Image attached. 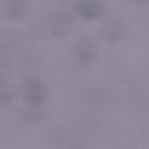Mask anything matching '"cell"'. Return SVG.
Returning <instances> with one entry per match:
<instances>
[{
	"mask_svg": "<svg viewBox=\"0 0 149 149\" xmlns=\"http://www.w3.org/2000/svg\"><path fill=\"white\" fill-rule=\"evenodd\" d=\"M24 95L30 104L37 105L45 97V87L40 80L31 79L24 85Z\"/></svg>",
	"mask_w": 149,
	"mask_h": 149,
	"instance_id": "cell-1",
	"label": "cell"
},
{
	"mask_svg": "<svg viewBox=\"0 0 149 149\" xmlns=\"http://www.w3.org/2000/svg\"><path fill=\"white\" fill-rule=\"evenodd\" d=\"M78 12L85 17H95L102 10L101 0H79L77 5Z\"/></svg>",
	"mask_w": 149,
	"mask_h": 149,
	"instance_id": "cell-2",
	"label": "cell"
},
{
	"mask_svg": "<svg viewBox=\"0 0 149 149\" xmlns=\"http://www.w3.org/2000/svg\"><path fill=\"white\" fill-rule=\"evenodd\" d=\"M76 54L83 61L91 59L94 55V45L88 40H80L76 44Z\"/></svg>",
	"mask_w": 149,
	"mask_h": 149,
	"instance_id": "cell-3",
	"label": "cell"
},
{
	"mask_svg": "<svg viewBox=\"0 0 149 149\" xmlns=\"http://www.w3.org/2000/svg\"><path fill=\"white\" fill-rule=\"evenodd\" d=\"M26 0H6L3 5V9L7 15L10 16H20L26 10Z\"/></svg>",
	"mask_w": 149,
	"mask_h": 149,
	"instance_id": "cell-4",
	"label": "cell"
},
{
	"mask_svg": "<svg viewBox=\"0 0 149 149\" xmlns=\"http://www.w3.org/2000/svg\"><path fill=\"white\" fill-rule=\"evenodd\" d=\"M121 23L119 21H109L106 26H105V34L112 38V37H118L121 34Z\"/></svg>",
	"mask_w": 149,
	"mask_h": 149,
	"instance_id": "cell-5",
	"label": "cell"
},
{
	"mask_svg": "<svg viewBox=\"0 0 149 149\" xmlns=\"http://www.w3.org/2000/svg\"><path fill=\"white\" fill-rule=\"evenodd\" d=\"M69 26V17L65 16V15H58L56 16V20H55V24H54V28H55V31L58 33V31H64Z\"/></svg>",
	"mask_w": 149,
	"mask_h": 149,
	"instance_id": "cell-6",
	"label": "cell"
}]
</instances>
